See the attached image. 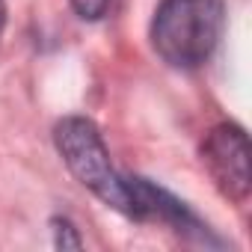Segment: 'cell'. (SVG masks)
Here are the masks:
<instances>
[{
  "label": "cell",
  "mask_w": 252,
  "mask_h": 252,
  "mask_svg": "<svg viewBox=\"0 0 252 252\" xmlns=\"http://www.w3.org/2000/svg\"><path fill=\"white\" fill-rule=\"evenodd\" d=\"M222 0H160L152 18V45L172 68H199L222 36Z\"/></svg>",
  "instance_id": "obj_1"
},
{
  "label": "cell",
  "mask_w": 252,
  "mask_h": 252,
  "mask_svg": "<svg viewBox=\"0 0 252 252\" xmlns=\"http://www.w3.org/2000/svg\"><path fill=\"white\" fill-rule=\"evenodd\" d=\"M54 143L71 175L86 190L122 214L131 211V175L116 172L95 122L83 116H65L54 128Z\"/></svg>",
  "instance_id": "obj_2"
},
{
  "label": "cell",
  "mask_w": 252,
  "mask_h": 252,
  "mask_svg": "<svg viewBox=\"0 0 252 252\" xmlns=\"http://www.w3.org/2000/svg\"><path fill=\"white\" fill-rule=\"evenodd\" d=\"M202 163L208 166L214 184L231 202H246L249 196V140L240 125H217L202 143Z\"/></svg>",
  "instance_id": "obj_3"
},
{
  "label": "cell",
  "mask_w": 252,
  "mask_h": 252,
  "mask_svg": "<svg viewBox=\"0 0 252 252\" xmlns=\"http://www.w3.org/2000/svg\"><path fill=\"white\" fill-rule=\"evenodd\" d=\"M113 3H116V0H71L74 12H77L83 21H98V18H104V15L113 9Z\"/></svg>",
  "instance_id": "obj_4"
},
{
  "label": "cell",
  "mask_w": 252,
  "mask_h": 252,
  "mask_svg": "<svg viewBox=\"0 0 252 252\" xmlns=\"http://www.w3.org/2000/svg\"><path fill=\"white\" fill-rule=\"evenodd\" d=\"M54 234H57V246H63V249H80L83 246V240L74 234V228H71V222L68 220H54Z\"/></svg>",
  "instance_id": "obj_5"
},
{
  "label": "cell",
  "mask_w": 252,
  "mask_h": 252,
  "mask_svg": "<svg viewBox=\"0 0 252 252\" xmlns=\"http://www.w3.org/2000/svg\"><path fill=\"white\" fill-rule=\"evenodd\" d=\"M6 27V0H0V33Z\"/></svg>",
  "instance_id": "obj_6"
}]
</instances>
